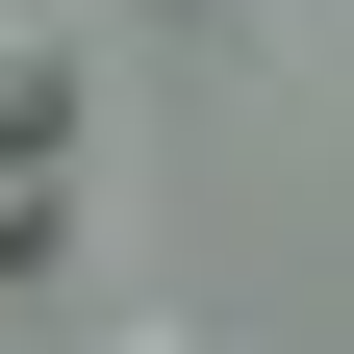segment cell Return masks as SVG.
<instances>
[{"mask_svg": "<svg viewBox=\"0 0 354 354\" xmlns=\"http://www.w3.org/2000/svg\"><path fill=\"white\" fill-rule=\"evenodd\" d=\"M51 152H76V76L26 51V26H0V177H51Z\"/></svg>", "mask_w": 354, "mask_h": 354, "instance_id": "6da1fadb", "label": "cell"}]
</instances>
